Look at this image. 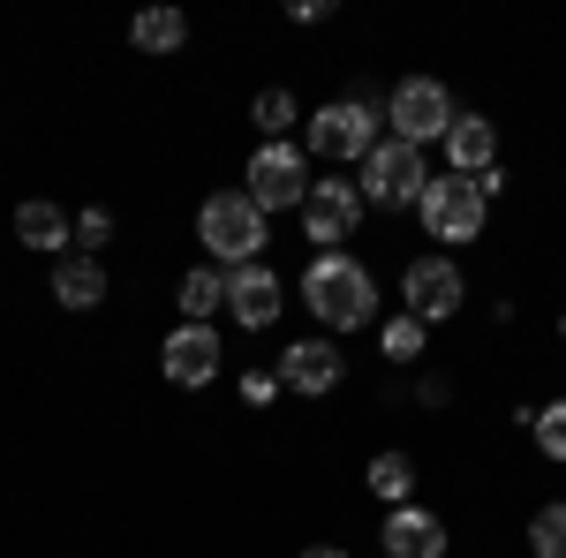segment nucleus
<instances>
[{"mask_svg": "<svg viewBox=\"0 0 566 558\" xmlns=\"http://www.w3.org/2000/svg\"><path fill=\"white\" fill-rule=\"evenodd\" d=\"M53 302H61V309H98V302H106V264L84 257V250H69V257L53 264Z\"/></svg>", "mask_w": 566, "mask_h": 558, "instance_id": "nucleus-16", "label": "nucleus"}, {"mask_svg": "<svg viewBox=\"0 0 566 558\" xmlns=\"http://www.w3.org/2000/svg\"><path fill=\"white\" fill-rule=\"evenodd\" d=\"M386 144V98L378 91H355V98H325L317 114L303 122V151L325 159V167H363L370 151Z\"/></svg>", "mask_w": 566, "mask_h": 558, "instance_id": "nucleus-2", "label": "nucleus"}, {"mask_svg": "<svg viewBox=\"0 0 566 558\" xmlns=\"http://www.w3.org/2000/svg\"><path fill=\"white\" fill-rule=\"evenodd\" d=\"M423 340H431V325H423V317H408V309H392L386 325H378L386 362H423Z\"/></svg>", "mask_w": 566, "mask_h": 558, "instance_id": "nucleus-21", "label": "nucleus"}, {"mask_svg": "<svg viewBox=\"0 0 566 558\" xmlns=\"http://www.w3.org/2000/svg\"><path fill=\"white\" fill-rule=\"evenodd\" d=\"M416 219H423V234H431V242L461 250V242H476V234H483L491 204L476 197V181H469V173H431V189H423Z\"/></svg>", "mask_w": 566, "mask_h": 558, "instance_id": "nucleus-7", "label": "nucleus"}, {"mask_svg": "<svg viewBox=\"0 0 566 558\" xmlns=\"http://www.w3.org/2000/svg\"><path fill=\"white\" fill-rule=\"evenodd\" d=\"M303 309L325 325V333H363V325H378V280H370V264L348 257V250L310 257V272H303Z\"/></svg>", "mask_w": 566, "mask_h": 558, "instance_id": "nucleus-1", "label": "nucleus"}, {"mask_svg": "<svg viewBox=\"0 0 566 558\" xmlns=\"http://www.w3.org/2000/svg\"><path fill=\"white\" fill-rule=\"evenodd\" d=\"M219 333L212 325H175L167 333V347H159V370H167V386H181V392H205L219 378Z\"/></svg>", "mask_w": 566, "mask_h": 558, "instance_id": "nucleus-11", "label": "nucleus"}, {"mask_svg": "<svg viewBox=\"0 0 566 558\" xmlns=\"http://www.w3.org/2000/svg\"><path fill=\"white\" fill-rule=\"evenodd\" d=\"M559 340H566V309H559Z\"/></svg>", "mask_w": 566, "mask_h": 558, "instance_id": "nucleus-30", "label": "nucleus"}, {"mask_svg": "<svg viewBox=\"0 0 566 558\" xmlns=\"http://www.w3.org/2000/svg\"><path fill=\"white\" fill-rule=\"evenodd\" d=\"M400 302H408V317H423V325H446V317H461V302H469V280H461V264L446 257H416L400 272Z\"/></svg>", "mask_w": 566, "mask_h": 558, "instance_id": "nucleus-9", "label": "nucleus"}, {"mask_svg": "<svg viewBox=\"0 0 566 558\" xmlns=\"http://www.w3.org/2000/svg\"><path fill=\"white\" fill-rule=\"evenodd\" d=\"M378 544H386V558H446V520L431 514V506H392L386 528H378Z\"/></svg>", "mask_w": 566, "mask_h": 558, "instance_id": "nucleus-13", "label": "nucleus"}, {"mask_svg": "<svg viewBox=\"0 0 566 558\" xmlns=\"http://www.w3.org/2000/svg\"><path fill=\"white\" fill-rule=\"evenodd\" d=\"M129 45L136 53H181V45H189V15H181V8H144L129 23Z\"/></svg>", "mask_w": 566, "mask_h": 558, "instance_id": "nucleus-19", "label": "nucleus"}, {"mask_svg": "<svg viewBox=\"0 0 566 558\" xmlns=\"http://www.w3.org/2000/svg\"><path fill=\"white\" fill-rule=\"evenodd\" d=\"M528 438H536V453H544V461H566V400H544V408H536V423H528Z\"/></svg>", "mask_w": 566, "mask_h": 558, "instance_id": "nucleus-23", "label": "nucleus"}, {"mask_svg": "<svg viewBox=\"0 0 566 558\" xmlns=\"http://www.w3.org/2000/svg\"><path fill=\"white\" fill-rule=\"evenodd\" d=\"M355 189H363V204H378V212H416V204H423V189H431V167H423V151H416V144L386 136V144L363 159Z\"/></svg>", "mask_w": 566, "mask_h": 558, "instance_id": "nucleus-5", "label": "nucleus"}, {"mask_svg": "<svg viewBox=\"0 0 566 558\" xmlns=\"http://www.w3.org/2000/svg\"><path fill=\"white\" fill-rule=\"evenodd\" d=\"M303 558H348V551H340V544H310Z\"/></svg>", "mask_w": 566, "mask_h": 558, "instance_id": "nucleus-29", "label": "nucleus"}, {"mask_svg": "<svg viewBox=\"0 0 566 558\" xmlns=\"http://www.w3.org/2000/svg\"><path fill=\"white\" fill-rule=\"evenodd\" d=\"M15 242L61 264L69 250H76V219L61 212V204H45V197H31V204H15Z\"/></svg>", "mask_w": 566, "mask_h": 558, "instance_id": "nucleus-14", "label": "nucleus"}, {"mask_svg": "<svg viewBox=\"0 0 566 558\" xmlns=\"http://www.w3.org/2000/svg\"><path fill=\"white\" fill-rule=\"evenodd\" d=\"M348 378V355L333 347V333H317V340H295L280 355V386L303 392V400H325V392Z\"/></svg>", "mask_w": 566, "mask_h": 558, "instance_id": "nucleus-12", "label": "nucleus"}, {"mask_svg": "<svg viewBox=\"0 0 566 558\" xmlns=\"http://www.w3.org/2000/svg\"><path fill=\"white\" fill-rule=\"evenodd\" d=\"M175 302H181V325H212L219 309H227V272H219V264H189Z\"/></svg>", "mask_w": 566, "mask_h": 558, "instance_id": "nucleus-17", "label": "nucleus"}, {"mask_svg": "<svg viewBox=\"0 0 566 558\" xmlns=\"http://www.w3.org/2000/svg\"><path fill=\"white\" fill-rule=\"evenodd\" d=\"M363 483H370V498L392 514V506H408V498H416V461H408V453H370Z\"/></svg>", "mask_w": 566, "mask_h": 558, "instance_id": "nucleus-18", "label": "nucleus"}, {"mask_svg": "<svg viewBox=\"0 0 566 558\" xmlns=\"http://www.w3.org/2000/svg\"><path fill=\"white\" fill-rule=\"evenodd\" d=\"M106 242H114V212H106V204H84V212H76V250L98 257Z\"/></svg>", "mask_w": 566, "mask_h": 558, "instance_id": "nucleus-24", "label": "nucleus"}, {"mask_svg": "<svg viewBox=\"0 0 566 558\" xmlns=\"http://www.w3.org/2000/svg\"><path fill=\"white\" fill-rule=\"evenodd\" d=\"M310 181H317V173H310L303 144H258L250 167H242V197H250L264 219H272V212H303Z\"/></svg>", "mask_w": 566, "mask_h": 558, "instance_id": "nucleus-4", "label": "nucleus"}, {"mask_svg": "<svg viewBox=\"0 0 566 558\" xmlns=\"http://www.w3.org/2000/svg\"><path fill=\"white\" fill-rule=\"evenodd\" d=\"M280 309H287V287H280V272L272 264H234L227 272V317L242 325V333H264V325H280Z\"/></svg>", "mask_w": 566, "mask_h": 558, "instance_id": "nucleus-10", "label": "nucleus"}, {"mask_svg": "<svg viewBox=\"0 0 566 558\" xmlns=\"http://www.w3.org/2000/svg\"><path fill=\"white\" fill-rule=\"evenodd\" d=\"M469 181H476V197H483V204H499V197H506V167H491V173H469Z\"/></svg>", "mask_w": 566, "mask_h": 558, "instance_id": "nucleus-27", "label": "nucleus"}, {"mask_svg": "<svg viewBox=\"0 0 566 558\" xmlns=\"http://www.w3.org/2000/svg\"><path fill=\"white\" fill-rule=\"evenodd\" d=\"M197 242H205V264H258L264 242H272V219L242 197V189H219V197H205L197 204Z\"/></svg>", "mask_w": 566, "mask_h": 558, "instance_id": "nucleus-3", "label": "nucleus"}, {"mask_svg": "<svg viewBox=\"0 0 566 558\" xmlns=\"http://www.w3.org/2000/svg\"><path fill=\"white\" fill-rule=\"evenodd\" d=\"M280 370H250V378H242V400H250V408H272V400H280Z\"/></svg>", "mask_w": 566, "mask_h": 558, "instance_id": "nucleus-25", "label": "nucleus"}, {"mask_svg": "<svg viewBox=\"0 0 566 558\" xmlns=\"http://www.w3.org/2000/svg\"><path fill=\"white\" fill-rule=\"evenodd\" d=\"M416 400H423V408H446V400H453V378H438V370H431V378L416 386Z\"/></svg>", "mask_w": 566, "mask_h": 558, "instance_id": "nucleus-26", "label": "nucleus"}, {"mask_svg": "<svg viewBox=\"0 0 566 558\" xmlns=\"http://www.w3.org/2000/svg\"><path fill=\"white\" fill-rule=\"evenodd\" d=\"M461 122V106H453V91L438 84V76H400L386 98V136H400V144H446V129Z\"/></svg>", "mask_w": 566, "mask_h": 558, "instance_id": "nucleus-6", "label": "nucleus"}, {"mask_svg": "<svg viewBox=\"0 0 566 558\" xmlns=\"http://www.w3.org/2000/svg\"><path fill=\"white\" fill-rule=\"evenodd\" d=\"M250 122H258V144H295V122H303V106H295V91H258L250 98Z\"/></svg>", "mask_w": 566, "mask_h": 558, "instance_id": "nucleus-20", "label": "nucleus"}, {"mask_svg": "<svg viewBox=\"0 0 566 558\" xmlns=\"http://www.w3.org/2000/svg\"><path fill=\"white\" fill-rule=\"evenodd\" d=\"M446 167L453 173H491L499 167V129H491L483 114H461V122L446 129Z\"/></svg>", "mask_w": 566, "mask_h": 558, "instance_id": "nucleus-15", "label": "nucleus"}, {"mask_svg": "<svg viewBox=\"0 0 566 558\" xmlns=\"http://www.w3.org/2000/svg\"><path fill=\"white\" fill-rule=\"evenodd\" d=\"M528 551L536 558H566V498L559 506H536V520H528Z\"/></svg>", "mask_w": 566, "mask_h": 558, "instance_id": "nucleus-22", "label": "nucleus"}, {"mask_svg": "<svg viewBox=\"0 0 566 558\" xmlns=\"http://www.w3.org/2000/svg\"><path fill=\"white\" fill-rule=\"evenodd\" d=\"M363 189L355 181H340V173H325V181H310V197H303V234L317 242V257L325 250H340V242H355V227H363Z\"/></svg>", "mask_w": 566, "mask_h": 558, "instance_id": "nucleus-8", "label": "nucleus"}, {"mask_svg": "<svg viewBox=\"0 0 566 558\" xmlns=\"http://www.w3.org/2000/svg\"><path fill=\"white\" fill-rule=\"evenodd\" d=\"M287 15H295V23H325V15H333V0H295Z\"/></svg>", "mask_w": 566, "mask_h": 558, "instance_id": "nucleus-28", "label": "nucleus"}]
</instances>
